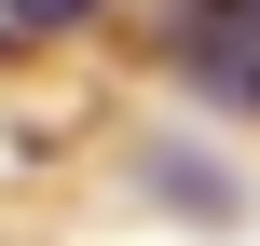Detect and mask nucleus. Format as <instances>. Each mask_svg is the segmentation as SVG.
<instances>
[{"label": "nucleus", "instance_id": "f257e3e1", "mask_svg": "<svg viewBox=\"0 0 260 246\" xmlns=\"http://www.w3.org/2000/svg\"><path fill=\"white\" fill-rule=\"evenodd\" d=\"M0 14H14V27H82L96 0H0Z\"/></svg>", "mask_w": 260, "mask_h": 246}]
</instances>
